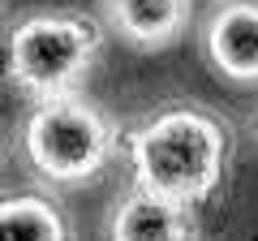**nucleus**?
<instances>
[{"label":"nucleus","instance_id":"obj_7","mask_svg":"<svg viewBox=\"0 0 258 241\" xmlns=\"http://www.w3.org/2000/svg\"><path fill=\"white\" fill-rule=\"evenodd\" d=\"M0 241H74L69 215L47 194L0 198Z\"/></svg>","mask_w":258,"mask_h":241},{"label":"nucleus","instance_id":"obj_3","mask_svg":"<svg viewBox=\"0 0 258 241\" xmlns=\"http://www.w3.org/2000/svg\"><path fill=\"white\" fill-rule=\"evenodd\" d=\"M103 56V26L78 9H35L5 35V74L30 99L82 91Z\"/></svg>","mask_w":258,"mask_h":241},{"label":"nucleus","instance_id":"obj_2","mask_svg":"<svg viewBox=\"0 0 258 241\" xmlns=\"http://www.w3.org/2000/svg\"><path fill=\"white\" fill-rule=\"evenodd\" d=\"M18 138H22L26 164L52 186L95 181L125 147V134L116 130L108 108H99L86 91L30 99Z\"/></svg>","mask_w":258,"mask_h":241},{"label":"nucleus","instance_id":"obj_4","mask_svg":"<svg viewBox=\"0 0 258 241\" xmlns=\"http://www.w3.org/2000/svg\"><path fill=\"white\" fill-rule=\"evenodd\" d=\"M203 56L220 78L237 86L258 82V0H220L203 22Z\"/></svg>","mask_w":258,"mask_h":241},{"label":"nucleus","instance_id":"obj_8","mask_svg":"<svg viewBox=\"0 0 258 241\" xmlns=\"http://www.w3.org/2000/svg\"><path fill=\"white\" fill-rule=\"evenodd\" d=\"M249 134H254V142H258V108L249 112Z\"/></svg>","mask_w":258,"mask_h":241},{"label":"nucleus","instance_id":"obj_1","mask_svg":"<svg viewBox=\"0 0 258 241\" xmlns=\"http://www.w3.org/2000/svg\"><path fill=\"white\" fill-rule=\"evenodd\" d=\"M134 186L164 198L207 203L228 176L232 125L207 103H168L125 130Z\"/></svg>","mask_w":258,"mask_h":241},{"label":"nucleus","instance_id":"obj_5","mask_svg":"<svg viewBox=\"0 0 258 241\" xmlns=\"http://www.w3.org/2000/svg\"><path fill=\"white\" fill-rule=\"evenodd\" d=\"M103 232L108 241H198V215L194 203L164 198L147 186H129L112 203Z\"/></svg>","mask_w":258,"mask_h":241},{"label":"nucleus","instance_id":"obj_9","mask_svg":"<svg viewBox=\"0 0 258 241\" xmlns=\"http://www.w3.org/2000/svg\"><path fill=\"white\" fill-rule=\"evenodd\" d=\"M0 172H5V142H0Z\"/></svg>","mask_w":258,"mask_h":241},{"label":"nucleus","instance_id":"obj_6","mask_svg":"<svg viewBox=\"0 0 258 241\" xmlns=\"http://www.w3.org/2000/svg\"><path fill=\"white\" fill-rule=\"evenodd\" d=\"M108 26L138 52H164L189 30L194 0H99Z\"/></svg>","mask_w":258,"mask_h":241}]
</instances>
